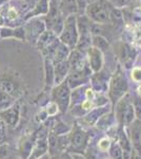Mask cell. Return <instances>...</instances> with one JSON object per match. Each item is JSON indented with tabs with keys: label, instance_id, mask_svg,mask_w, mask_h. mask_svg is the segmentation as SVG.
Wrapping results in <instances>:
<instances>
[{
	"label": "cell",
	"instance_id": "obj_12",
	"mask_svg": "<svg viewBox=\"0 0 141 159\" xmlns=\"http://www.w3.org/2000/svg\"><path fill=\"white\" fill-rule=\"evenodd\" d=\"M91 107V102H89V101H85V102H83L82 103V108L84 109H88Z\"/></svg>",
	"mask_w": 141,
	"mask_h": 159
},
{
	"label": "cell",
	"instance_id": "obj_14",
	"mask_svg": "<svg viewBox=\"0 0 141 159\" xmlns=\"http://www.w3.org/2000/svg\"><path fill=\"white\" fill-rule=\"evenodd\" d=\"M97 0H86V2H88V4H91V3H94V2H96Z\"/></svg>",
	"mask_w": 141,
	"mask_h": 159
},
{
	"label": "cell",
	"instance_id": "obj_10",
	"mask_svg": "<svg viewBox=\"0 0 141 159\" xmlns=\"http://www.w3.org/2000/svg\"><path fill=\"white\" fill-rule=\"evenodd\" d=\"M110 145V141L107 139H102L101 141L99 142V148H101L102 151H106L107 150V148H109Z\"/></svg>",
	"mask_w": 141,
	"mask_h": 159
},
{
	"label": "cell",
	"instance_id": "obj_11",
	"mask_svg": "<svg viewBox=\"0 0 141 159\" xmlns=\"http://www.w3.org/2000/svg\"><path fill=\"white\" fill-rule=\"evenodd\" d=\"M48 1H50V4H53V6L59 7V6H60L61 0H48Z\"/></svg>",
	"mask_w": 141,
	"mask_h": 159
},
{
	"label": "cell",
	"instance_id": "obj_15",
	"mask_svg": "<svg viewBox=\"0 0 141 159\" xmlns=\"http://www.w3.org/2000/svg\"><path fill=\"white\" fill-rule=\"evenodd\" d=\"M138 92H139V94L141 96V86L139 87V88H138Z\"/></svg>",
	"mask_w": 141,
	"mask_h": 159
},
{
	"label": "cell",
	"instance_id": "obj_1",
	"mask_svg": "<svg viewBox=\"0 0 141 159\" xmlns=\"http://www.w3.org/2000/svg\"><path fill=\"white\" fill-rule=\"evenodd\" d=\"M110 6L111 2L107 0H97L94 3L89 4L85 15L94 24H107L110 19Z\"/></svg>",
	"mask_w": 141,
	"mask_h": 159
},
{
	"label": "cell",
	"instance_id": "obj_4",
	"mask_svg": "<svg viewBox=\"0 0 141 159\" xmlns=\"http://www.w3.org/2000/svg\"><path fill=\"white\" fill-rule=\"evenodd\" d=\"M48 7H50V1L48 0H37L34 9L30 13H27V16L24 17V20L38 16V15H47L48 13Z\"/></svg>",
	"mask_w": 141,
	"mask_h": 159
},
{
	"label": "cell",
	"instance_id": "obj_8",
	"mask_svg": "<svg viewBox=\"0 0 141 159\" xmlns=\"http://www.w3.org/2000/svg\"><path fill=\"white\" fill-rule=\"evenodd\" d=\"M93 42H94L95 45L100 46V49H102V50H103V47H102V46L107 47V42L104 39V38H102L101 36H95L93 38Z\"/></svg>",
	"mask_w": 141,
	"mask_h": 159
},
{
	"label": "cell",
	"instance_id": "obj_5",
	"mask_svg": "<svg viewBox=\"0 0 141 159\" xmlns=\"http://www.w3.org/2000/svg\"><path fill=\"white\" fill-rule=\"evenodd\" d=\"M89 61H91V66L94 70H99L102 65V56L101 52L99 51L98 48L91 47L89 48Z\"/></svg>",
	"mask_w": 141,
	"mask_h": 159
},
{
	"label": "cell",
	"instance_id": "obj_2",
	"mask_svg": "<svg viewBox=\"0 0 141 159\" xmlns=\"http://www.w3.org/2000/svg\"><path fill=\"white\" fill-rule=\"evenodd\" d=\"M60 40L65 45L74 47L78 43L79 40V32L77 27V17L76 15H71L64 20L63 30L61 32Z\"/></svg>",
	"mask_w": 141,
	"mask_h": 159
},
{
	"label": "cell",
	"instance_id": "obj_6",
	"mask_svg": "<svg viewBox=\"0 0 141 159\" xmlns=\"http://www.w3.org/2000/svg\"><path fill=\"white\" fill-rule=\"evenodd\" d=\"M24 33L25 31L23 28H17V29H9V28H3L1 29V34L2 37H9L11 35H15L16 37H19V38H22L24 37Z\"/></svg>",
	"mask_w": 141,
	"mask_h": 159
},
{
	"label": "cell",
	"instance_id": "obj_13",
	"mask_svg": "<svg viewBox=\"0 0 141 159\" xmlns=\"http://www.w3.org/2000/svg\"><path fill=\"white\" fill-rule=\"evenodd\" d=\"M7 1H10V0H0V6H2V4H6Z\"/></svg>",
	"mask_w": 141,
	"mask_h": 159
},
{
	"label": "cell",
	"instance_id": "obj_9",
	"mask_svg": "<svg viewBox=\"0 0 141 159\" xmlns=\"http://www.w3.org/2000/svg\"><path fill=\"white\" fill-rule=\"evenodd\" d=\"M132 78L135 80V81H141V69L136 68L133 70L132 72Z\"/></svg>",
	"mask_w": 141,
	"mask_h": 159
},
{
	"label": "cell",
	"instance_id": "obj_3",
	"mask_svg": "<svg viewBox=\"0 0 141 159\" xmlns=\"http://www.w3.org/2000/svg\"><path fill=\"white\" fill-rule=\"evenodd\" d=\"M59 10L64 19L71 15L78 14V7H77L76 0H61Z\"/></svg>",
	"mask_w": 141,
	"mask_h": 159
},
{
	"label": "cell",
	"instance_id": "obj_7",
	"mask_svg": "<svg viewBox=\"0 0 141 159\" xmlns=\"http://www.w3.org/2000/svg\"><path fill=\"white\" fill-rule=\"evenodd\" d=\"M77 7H78V15H83L86 11V7H88V2L86 0H76Z\"/></svg>",
	"mask_w": 141,
	"mask_h": 159
}]
</instances>
